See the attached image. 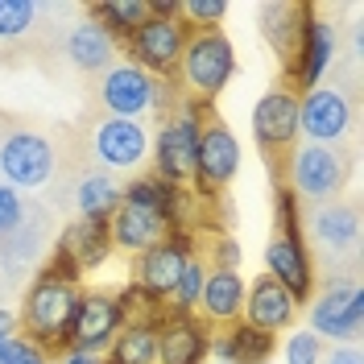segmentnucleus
<instances>
[{
  "label": "nucleus",
  "mask_w": 364,
  "mask_h": 364,
  "mask_svg": "<svg viewBox=\"0 0 364 364\" xmlns=\"http://www.w3.org/2000/svg\"><path fill=\"white\" fill-rule=\"evenodd\" d=\"M79 298H83L79 273L50 261L25 290V302H21L25 340H33L42 352L70 348V323H75V311H79Z\"/></svg>",
  "instance_id": "obj_1"
},
{
  "label": "nucleus",
  "mask_w": 364,
  "mask_h": 364,
  "mask_svg": "<svg viewBox=\"0 0 364 364\" xmlns=\"http://www.w3.org/2000/svg\"><path fill=\"white\" fill-rule=\"evenodd\" d=\"M236 75V46L228 42L220 29H195L178 58V79L195 91L203 104H211L228 79Z\"/></svg>",
  "instance_id": "obj_2"
},
{
  "label": "nucleus",
  "mask_w": 364,
  "mask_h": 364,
  "mask_svg": "<svg viewBox=\"0 0 364 364\" xmlns=\"http://www.w3.org/2000/svg\"><path fill=\"white\" fill-rule=\"evenodd\" d=\"M203 108L207 104H186L178 116H170L158 129L154 141V161H158V178L186 186L195 182V149H199V133H203Z\"/></svg>",
  "instance_id": "obj_3"
},
{
  "label": "nucleus",
  "mask_w": 364,
  "mask_h": 364,
  "mask_svg": "<svg viewBox=\"0 0 364 364\" xmlns=\"http://www.w3.org/2000/svg\"><path fill=\"white\" fill-rule=\"evenodd\" d=\"M348 178V161L336 145H298L286 161V186L294 191V199L327 203L343 191Z\"/></svg>",
  "instance_id": "obj_4"
},
{
  "label": "nucleus",
  "mask_w": 364,
  "mask_h": 364,
  "mask_svg": "<svg viewBox=\"0 0 364 364\" xmlns=\"http://www.w3.org/2000/svg\"><path fill=\"white\" fill-rule=\"evenodd\" d=\"M54 145L46 141L42 133H29V129H17L0 141V182L17 186V191H38L54 178Z\"/></svg>",
  "instance_id": "obj_5"
},
{
  "label": "nucleus",
  "mask_w": 364,
  "mask_h": 364,
  "mask_svg": "<svg viewBox=\"0 0 364 364\" xmlns=\"http://www.w3.org/2000/svg\"><path fill=\"white\" fill-rule=\"evenodd\" d=\"M191 38V29L178 21H161V17H149V21L129 38V54H133V67H141L149 79H174L178 75V58L182 46Z\"/></svg>",
  "instance_id": "obj_6"
},
{
  "label": "nucleus",
  "mask_w": 364,
  "mask_h": 364,
  "mask_svg": "<svg viewBox=\"0 0 364 364\" xmlns=\"http://www.w3.org/2000/svg\"><path fill=\"white\" fill-rule=\"evenodd\" d=\"M236 170H240V141L236 133L220 124V120H207L203 133H199V149H195V186H199V195H215V191H224L228 182L236 178Z\"/></svg>",
  "instance_id": "obj_7"
},
{
  "label": "nucleus",
  "mask_w": 364,
  "mask_h": 364,
  "mask_svg": "<svg viewBox=\"0 0 364 364\" xmlns=\"http://www.w3.org/2000/svg\"><path fill=\"white\" fill-rule=\"evenodd\" d=\"M352 129V104L336 87H311L298 95V133L311 145H336Z\"/></svg>",
  "instance_id": "obj_8"
},
{
  "label": "nucleus",
  "mask_w": 364,
  "mask_h": 364,
  "mask_svg": "<svg viewBox=\"0 0 364 364\" xmlns=\"http://www.w3.org/2000/svg\"><path fill=\"white\" fill-rule=\"evenodd\" d=\"M364 327V290L352 282V286H331L311 302V331L318 340H348L356 343Z\"/></svg>",
  "instance_id": "obj_9"
},
{
  "label": "nucleus",
  "mask_w": 364,
  "mask_h": 364,
  "mask_svg": "<svg viewBox=\"0 0 364 364\" xmlns=\"http://www.w3.org/2000/svg\"><path fill=\"white\" fill-rule=\"evenodd\" d=\"M191 252H195L191 249V236H166L161 245L145 249L136 257V269H133L136 290L166 306V298L174 294V286H178V277H182V265H186Z\"/></svg>",
  "instance_id": "obj_10"
},
{
  "label": "nucleus",
  "mask_w": 364,
  "mask_h": 364,
  "mask_svg": "<svg viewBox=\"0 0 364 364\" xmlns=\"http://www.w3.org/2000/svg\"><path fill=\"white\" fill-rule=\"evenodd\" d=\"M120 327H124V315H120L116 294L83 290L79 311H75V323H70V348H83V352L104 356V352L112 348V340H116Z\"/></svg>",
  "instance_id": "obj_11"
},
{
  "label": "nucleus",
  "mask_w": 364,
  "mask_h": 364,
  "mask_svg": "<svg viewBox=\"0 0 364 364\" xmlns=\"http://www.w3.org/2000/svg\"><path fill=\"white\" fill-rule=\"evenodd\" d=\"M100 100L104 108L120 120H141L158 104V79H149L141 67L133 63H116L104 70V83H100Z\"/></svg>",
  "instance_id": "obj_12"
},
{
  "label": "nucleus",
  "mask_w": 364,
  "mask_h": 364,
  "mask_svg": "<svg viewBox=\"0 0 364 364\" xmlns=\"http://www.w3.org/2000/svg\"><path fill=\"white\" fill-rule=\"evenodd\" d=\"M265 277H273L294 302L315 294V265L302 236H273L265 245Z\"/></svg>",
  "instance_id": "obj_13"
},
{
  "label": "nucleus",
  "mask_w": 364,
  "mask_h": 364,
  "mask_svg": "<svg viewBox=\"0 0 364 364\" xmlns=\"http://www.w3.org/2000/svg\"><path fill=\"white\" fill-rule=\"evenodd\" d=\"M336 50H340V42H336V29L327 21H318L315 13L306 17V29H302V42H298V54L294 63L286 67V79H290V91H311L318 87V79L331 70V63H336Z\"/></svg>",
  "instance_id": "obj_14"
},
{
  "label": "nucleus",
  "mask_w": 364,
  "mask_h": 364,
  "mask_svg": "<svg viewBox=\"0 0 364 364\" xmlns=\"http://www.w3.org/2000/svg\"><path fill=\"white\" fill-rule=\"evenodd\" d=\"M252 136L261 149H290L298 141V95L290 87H273L252 108Z\"/></svg>",
  "instance_id": "obj_15"
},
{
  "label": "nucleus",
  "mask_w": 364,
  "mask_h": 364,
  "mask_svg": "<svg viewBox=\"0 0 364 364\" xmlns=\"http://www.w3.org/2000/svg\"><path fill=\"white\" fill-rule=\"evenodd\" d=\"M91 149L95 158L112 170H133L136 161L149 154V133L141 120H120V116H104L91 133Z\"/></svg>",
  "instance_id": "obj_16"
},
{
  "label": "nucleus",
  "mask_w": 364,
  "mask_h": 364,
  "mask_svg": "<svg viewBox=\"0 0 364 364\" xmlns=\"http://www.w3.org/2000/svg\"><path fill=\"white\" fill-rule=\"evenodd\" d=\"M108 252H112V236H108L104 220H70L58 232V249H54L50 261L67 265L70 273H87L95 265H104Z\"/></svg>",
  "instance_id": "obj_17"
},
{
  "label": "nucleus",
  "mask_w": 364,
  "mask_h": 364,
  "mask_svg": "<svg viewBox=\"0 0 364 364\" xmlns=\"http://www.w3.org/2000/svg\"><path fill=\"white\" fill-rule=\"evenodd\" d=\"M245 323L249 327H257V331H265V336H277L282 327H290L294 323V315H298V302L273 277H257L252 286H245Z\"/></svg>",
  "instance_id": "obj_18"
},
{
  "label": "nucleus",
  "mask_w": 364,
  "mask_h": 364,
  "mask_svg": "<svg viewBox=\"0 0 364 364\" xmlns=\"http://www.w3.org/2000/svg\"><path fill=\"white\" fill-rule=\"evenodd\" d=\"M207 343H211L207 327H199L191 315L161 311V318H158V364H203Z\"/></svg>",
  "instance_id": "obj_19"
},
{
  "label": "nucleus",
  "mask_w": 364,
  "mask_h": 364,
  "mask_svg": "<svg viewBox=\"0 0 364 364\" xmlns=\"http://www.w3.org/2000/svg\"><path fill=\"white\" fill-rule=\"evenodd\" d=\"M108 236H112V249H124V252H141L161 245L166 236H170V224L154 215V211H145V207H133L120 199L112 215H108Z\"/></svg>",
  "instance_id": "obj_20"
},
{
  "label": "nucleus",
  "mask_w": 364,
  "mask_h": 364,
  "mask_svg": "<svg viewBox=\"0 0 364 364\" xmlns=\"http://www.w3.org/2000/svg\"><path fill=\"white\" fill-rule=\"evenodd\" d=\"M306 17L311 9L306 4H265L261 9V33L269 38V46L277 50V58L290 67L298 54V42H302V29H306Z\"/></svg>",
  "instance_id": "obj_21"
},
{
  "label": "nucleus",
  "mask_w": 364,
  "mask_h": 364,
  "mask_svg": "<svg viewBox=\"0 0 364 364\" xmlns=\"http://www.w3.org/2000/svg\"><path fill=\"white\" fill-rule=\"evenodd\" d=\"M199 311L211 323H236L245 311V277L236 269H207Z\"/></svg>",
  "instance_id": "obj_22"
},
{
  "label": "nucleus",
  "mask_w": 364,
  "mask_h": 364,
  "mask_svg": "<svg viewBox=\"0 0 364 364\" xmlns=\"http://www.w3.org/2000/svg\"><path fill=\"white\" fill-rule=\"evenodd\" d=\"M67 58L79 70H108L116 63V38L100 21H79L67 38Z\"/></svg>",
  "instance_id": "obj_23"
},
{
  "label": "nucleus",
  "mask_w": 364,
  "mask_h": 364,
  "mask_svg": "<svg viewBox=\"0 0 364 364\" xmlns=\"http://www.w3.org/2000/svg\"><path fill=\"white\" fill-rule=\"evenodd\" d=\"M315 240L323 245L327 252H340L348 245H356V236H360V211L356 203H323L315 211Z\"/></svg>",
  "instance_id": "obj_24"
},
{
  "label": "nucleus",
  "mask_w": 364,
  "mask_h": 364,
  "mask_svg": "<svg viewBox=\"0 0 364 364\" xmlns=\"http://www.w3.org/2000/svg\"><path fill=\"white\" fill-rule=\"evenodd\" d=\"M207 352H215L220 364H265L269 352H273V336L257 331L249 323H236L224 340L207 343Z\"/></svg>",
  "instance_id": "obj_25"
},
{
  "label": "nucleus",
  "mask_w": 364,
  "mask_h": 364,
  "mask_svg": "<svg viewBox=\"0 0 364 364\" xmlns=\"http://www.w3.org/2000/svg\"><path fill=\"white\" fill-rule=\"evenodd\" d=\"M108 364H158V323H124L108 348Z\"/></svg>",
  "instance_id": "obj_26"
},
{
  "label": "nucleus",
  "mask_w": 364,
  "mask_h": 364,
  "mask_svg": "<svg viewBox=\"0 0 364 364\" xmlns=\"http://www.w3.org/2000/svg\"><path fill=\"white\" fill-rule=\"evenodd\" d=\"M120 199H124V186H116L104 170H95V174L79 182L75 207H79V220H104L108 224V215L120 207Z\"/></svg>",
  "instance_id": "obj_27"
},
{
  "label": "nucleus",
  "mask_w": 364,
  "mask_h": 364,
  "mask_svg": "<svg viewBox=\"0 0 364 364\" xmlns=\"http://www.w3.org/2000/svg\"><path fill=\"white\" fill-rule=\"evenodd\" d=\"M91 21H100L116 42L133 38L141 25L149 21V0H104V4H91Z\"/></svg>",
  "instance_id": "obj_28"
},
{
  "label": "nucleus",
  "mask_w": 364,
  "mask_h": 364,
  "mask_svg": "<svg viewBox=\"0 0 364 364\" xmlns=\"http://www.w3.org/2000/svg\"><path fill=\"white\" fill-rule=\"evenodd\" d=\"M178 191L182 186H174V182L158 178V174H145V178H136V182L124 186V203L145 207V211H154V215H161V220L170 224V211L178 203Z\"/></svg>",
  "instance_id": "obj_29"
},
{
  "label": "nucleus",
  "mask_w": 364,
  "mask_h": 364,
  "mask_svg": "<svg viewBox=\"0 0 364 364\" xmlns=\"http://www.w3.org/2000/svg\"><path fill=\"white\" fill-rule=\"evenodd\" d=\"M203 282H207V261L199 257V252H191V257H186V265H182L178 286H174V294L166 298V306H161V311H170V315H191V311H199Z\"/></svg>",
  "instance_id": "obj_30"
},
{
  "label": "nucleus",
  "mask_w": 364,
  "mask_h": 364,
  "mask_svg": "<svg viewBox=\"0 0 364 364\" xmlns=\"http://www.w3.org/2000/svg\"><path fill=\"white\" fill-rule=\"evenodd\" d=\"M38 4L33 0H0V42H17L25 38L38 21Z\"/></svg>",
  "instance_id": "obj_31"
},
{
  "label": "nucleus",
  "mask_w": 364,
  "mask_h": 364,
  "mask_svg": "<svg viewBox=\"0 0 364 364\" xmlns=\"http://www.w3.org/2000/svg\"><path fill=\"white\" fill-rule=\"evenodd\" d=\"M182 25L195 33V29H211L228 17V4L224 0H182Z\"/></svg>",
  "instance_id": "obj_32"
},
{
  "label": "nucleus",
  "mask_w": 364,
  "mask_h": 364,
  "mask_svg": "<svg viewBox=\"0 0 364 364\" xmlns=\"http://www.w3.org/2000/svg\"><path fill=\"white\" fill-rule=\"evenodd\" d=\"M25 220V199L17 186H9V182H0V240L4 236H13Z\"/></svg>",
  "instance_id": "obj_33"
},
{
  "label": "nucleus",
  "mask_w": 364,
  "mask_h": 364,
  "mask_svg": "<svg viewBox=\"0 0 364 364\" xmlns=\"http://www.w3.org/2000/svg\"><path fill=\"white\" fill-rule=\"evenodd\" d=\"M0 364H50V360H46V352L33 340L9 336V340H0Z\"/></svg>",
  "instance_id": "obj_34"
},
{
  "label": "nucleus",
  "mask_w": 364,
  "mask_h": 364,
  "mask_svg": "<svg viewBox=\"0 0 364 364\" xmlns=\"http://www.w3.org/2000/svg\"><path fill=\"white\" fill-rule=\"evenodd\" d=\"M286 364H323V343L315 331H294L286 340Z\"/></svg>",
  "instance_id": "obj_35"
},
{
  "label": "nucleus",
  "mask_w": 364,
  "mask_h": 364,
  "mask_svg": "<svg viewBox=\"0 0 364 364\" xmlns=\"http://www.w3.org/2000/svg\"><path fill=\"white\" fill-rule=\"evenodd\" d=\"M277 236H302V215H298V199L290 186H277Z\"/></svg>",
  "instance_id": "obj_36"
},
{
  "label": "nucleus",
  "mask_w": 364,
  "mask_h": 364,
  "mask_svg": "<svg viewBox=\"0 0 364 364\" xmlns=\"http://www.w3.org/2000/svg\"><path fill=\"white\" fill-rule=\"evenodd\" d=\"M240 265V245H232V240H220V249H215V269H236Z\"/></svg>",
  "instance_id": "obj_37"
},
{
  "label": "nucleus",
  "mask_w": 364,
  "mask_h": 364,
  "mask_svg": "<svg viewBox=\"0 0 364 364\" xmlns=\"http://www.w3.org/2000/svg\"><path fill=\"white\" fill-rule=\"evenodd\" d=\"M58 364H104V356L83 352V348H63V360H58Z\"/></svg>",
  "instance_id": "obj_38"
},
{
  "label": "nucleus",
  "mask_w": 364,
  "mask_h": 364,
  "mask_svg": "<svg viewBox=\"0 0 364 364\" xmlns=\"http://www.w3.org/2000/svg\"><path fill=\"white\" fill-rule=\"evenodd\" d=\"M323 364H364L356 348H331V356H323Z\"/></svg>",
  "instance_id": "obj_39"
},
{
  "label": "nucleus",
  "mask_w": 364,
  "mask_h": 364,
  "mask_svg": "<svg viewBox=\"0 0 364 364\" xmlns=\"http://www.w3.org/2000/svg\"><path fill=\"white\" fill-rule=\"evenodd\" d=\"M9 336H17V315L0 311V340H9Z\"/></svg>",
  "instance_id": "obj_40"
},
{
  "label": "nucleus",
  "mask_w": 364,
  "mask_h": 364,
  "mask_svg": "<svg viewBox=\"0 0 364 364\" xmlns=\"http://www.w3.org/2000/svg\"><path fill=\"white\" fill-rule=\"evenodd\" d=\"M104 364H108V360H104Z\"/></svg>",
  "instance_id": "obj_41"
}]
</instances>
